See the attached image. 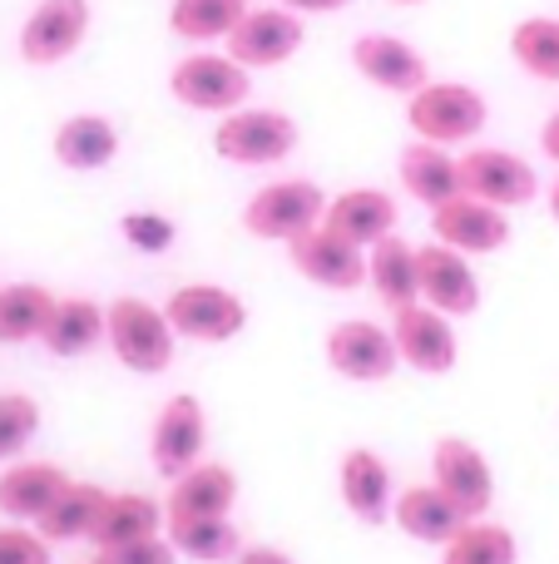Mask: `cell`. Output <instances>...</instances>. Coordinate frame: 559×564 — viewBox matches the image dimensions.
Segmentation results:
<instances>
[{
  "label": "cell",
  "instance_id": "cell-1",
  "mask_svg": "<svg viewBox=\"0 0 559 564\" xmlns=\"http://www.w3.org/2000/svg\"><path fill=\"white\" fill-rule=\"evenodd\" d=\"M406 124L426 144H475V134L491 124V105H485L481 89L461 85V79H431L426 89H416L406 99Z\"/></svg>",
  "mask_w": 559,
  "mask_h": 564
},
{
  "label": "cell",
  "instance_id": "cell-2",
  "mask_svg": "<svg viewBox=\"0 0 559 564\" xmlns=\"http://www.w3.org/2000/svg\"><path fill=\"white\" fill-rule=\"evenodd\" d=\"M109 351L119 357V367L139 371V377H158L174 367L178 332L168 327V312L154 307L149 297H114L109 302Z\"/></svg>",
  "mask_w": 559,
  "mask_h": 564
},
{
  "label": "cell",
  "instance_id": "cell-3",
  "mask_svg": "<svg viewBox=\"0 0 559 564\" xmlns=\"http://www.w3.org/2000/svg\"><path fill=\"white\" fill-rule=\"evenodd\" d=\"M327 204H332V194L322 184H313V178H277V184H263L243 204V228L253 238H263V243L287 248L307 228L322 224Z\"/></svg>",
  "mask_w": 559,
  "mask_h": 564
},
{
  "label": "cell",
  "instance_id": "cell-4",
  "mask_svg": "<svg viewBox=\"0 0 559 564\" xmlns=\"http://www.w3.org/2000/svg\"><path fill=\"white\" fill-rule=\"evenodd\" d=\"M253 69H243L233 55H213V50H194L168 69V95L194 115H233L253 95Z\"/></svg>",
  "mask_w": 559,
  "mask_h": 564
},
{
  "label": "cell",
  "instance_id": "cell-5",
  "mask_svg": "<svg viewBox=\"0 0 559 564\" xmlns=\"http://www.w3.org/2000/svg\"><path fill=\"white\" fill-rule=\"evenodd\" d=\"M293 149H297V119L283 115V109L243 105L233 115H223V124L213 129V154L238 169L283 164Z\"/></svg>",
  "mask_w": 559,
  "mask_h": 564
},
{
  "label": "cell",
  "instance_id": "cell-6",
  "mask_svg": "<svg viewBox=\"0 0 559 564\" xmlns=\"http://www.w3.org/2000/svg\"><path fill=\"white\" fill-rule=\"evenodd\" d=\"M164 312L178 337L204 341V347L233 341L248 327V302L233 288H223V282H184V288L168 292Z\"/></svg>",
  "mask_w": 559,
  "mask_h": 564
},
{
  "label": "cell",
  "instance_id": "cell-7",
  "mask_svg": "<svg viewBox=\"0 0 559 564\" xmlns=\"http://www.w3.org/2000/svg\"><path fill=\"white\" fill-rule=\"evenodd\" d=\"M461 194L481 198L495 208H525L540 194V174L530 159H520L515 149H495V144H475L461 154Z\"/></svg>",
  "mask_w": 559,
  "mask_h": 564
},
{
  "label": "cell",
  "instance_id": "cell-8",
  "mask_svg": "<svg viewBox=\"0 0 559 564\" xmlns=\"http://www.w3.org/2000/svg\"><path fill=\"white\" fill-rule=\"evenodd\" d=\"M327 367H332L342 381L376 387V381H386L396 367H402V351H396L392 327L352 317V322H337V327L327 332Z\"/></svg>",
  "mask_w": 559,
  "mask_h": 564
},
{
  "label": "cell",
  "instance_id": "cell-9",
  "mask_svg": "<svg viewBox=\"0 0 559 564\" xmlns=\"http://www.w3.org/2000/svg\"><path fill=\"white\" fill-rule=\"evenodd\" d=\"M431 486L446 490L471 520H485L495 506V470H491V460H485V451L465 436H436Z\"/></svg>",
  "mask_w": 559,
  "mask_h": 564
},
{
  "label": "cell",
  "instance_id": "cell-10",
  "mask_svg": "<svg viewBox=\"0 0 559 564\" xmlns=\"http://www.w3.org/2000/svg\"><path fill=\"white\" fill-rule=\"evenodd\" d=\"M392 337L402 351V367L421 371V377H451L456 361H461V341L446 312L412 302V307L392 312Z\"/></svg>",
  "mask_w": 559,
  "mask_h": 564
},
{
  "label": "cell",
  "instance_id": "cell-11",
  "mask_svg": "<svg viewBox=\"0 0 559 564\" xmlns=\"http://www.w3.org/2000/svg\"><path fill=\"white\" fill-rule=\"evenodd\" d=\"M89 20H95L89 0H40L25 15V25H20V59L35 69L69 59L85 45Z\"/></svg>",
  "mask_w": 559,
  "mask_h": 564
},
{
  "label": "cell",
  "instance_id": "cell-12",
  "mask_svg": "<svg viewBox=\"0 0 559 564\" xmlns=\"http://www.w3.org/2000/svg\"><path fill=\"white\" fill-rule=\"evenodd\" d=\"M303 40H307V25L297 10L263 6V10H248L223 45L243 69H277L303 50Z\"/></svg>",
  "mask_w": 559,
  "mask_h": 564
},
{
  "label": "cell",
  "instance_id": "cell-13",
  "mask_svg": "<svg viewBox=\"0 0 559 564\" xmlns=\"http://www.w3.org/2000/svg\"><path fill=\"white\" fill-rule=\"evenodd\" d=\"M204 446H208V416L198 406V397L178 391V397L164 401V411L154 416V431H149V460L164 480L184 476L188 466L204 460Z\"/></svg>",
  "mask_w": 559,
  "mask_h": 564
},
{
  "label": "cell",
  "instance_id": "cell-14",
  "mask_svg": "<svg viewBox=\"0 0 559 564\" xmlns=\"http://www.w3.org/2000/svg\"><path fill=\"white\" fill-rule=\"evenodd\" d=\"M352 65L366 85L386 89V95H402V99H412L416 89L431 85V65H426L421 50L402 35H386V30H366V35H357Z\"/></svg>",
  "mask_w": 559,
  "mask_h": 564
},
{
  "label": "cell",
  "instance_id": "cell-15",
  "mask_svg": "<svg viewBox=\"0 0 559 564\" xmlns=\"http://www.w3.org/2000/svg\"><path fill=\"white\" fill-rule=\"evenodd\" d=\"M431 234L436 243L456 248L465 258H491L511 243V214L495 204H481L471 194H456L451 204L431 208Z\"/></svg>",
  "mask_w": 559,
  "mask_h": 564
},
{
  "label": "cell",
  "instance_id": "cell-16",
  "mask_svg": "<svg viewBox=\"0 0 559 564\" xmlns=\"http://www.w3.org/2000/svg\"><path fill=\"white\" fill-rule=\"evenodd\" d=\"M287 263L313 282V288H327V292H352L366 282V253L357 243H347V238H337L327 224L293 238V243H287Z\"/></svg>",
  "mask_w": 559,
  "mask_h": 564
},
{
  "label": "cell",
  "instance_id": "cell-17",
  "mask_svg": "<svg viewBox=\"0 0 559 564\" xmlns=\"http://www.w3.org/2000/svg\"><path fill=\"white\" fill-rule=\"evenodd\" d=\"M337 496H342V506L352 520H362V525H386V520H392V506H396L392 500V466H386L372 446L342 451Z\"/></svg>",
  "mask_w": 559,
  "mask_h": 564
},
{
  "label": "cell",
  "instance_id": "cell-18",
  "mask_svg": "<svg viewBox=\"0 0 559 564\" xmlns=\"http://www.w3.org/2000/svg\"><path fill=\"white\" fill-rule=\"evenodd\" d=\"M421 302L446 317H471L481 307V278H475V258L456 253L446 243L421 248Z\"/></svg>",
  "mask_w": 559,
  "mask_h": 564
},
{
  "label": "cell",
  "instance_id": "cell-19",
  "mask_svg": "<svg viewBox=\"0 0 559 564\" xmlns=\"http://www.w3.org/2000/svg\"><path fill=\"white\" fill-rule=\"evenodd\" d=\"M327 228H332L337 238H347V243H357L366 253V248H376L382 238L396 234V198L386 194V188H342V194H332V204H327Z\"/></svg>",
  "mask_w": 559,
  "mask_h": 564
},
{
  "label": "cell",
  "instance_id": "cell-20",
  "mask_svg": "<svg viewBox=\"0 0 559 564\" xmlns=\"http://www.w3.org/2000/svg\"><path fill=\"white\" fill-rule=\"evenodd\" d=\"M392 520L416 545H451V540L471 525V516H465L446 490H436L431 480H426V486H406L392 506Z\"/></svg>",
  "mask_w": 559,
  "mask_h": 564
},
{
  "label": "cell",
  "instance_id": "cell-21",
  "mask_svg": "<svg viewBox=\"0 0 559 564\" xmlns=\"http://www.w3.org/2000/svg\"><path fill=\"white\" fill-rule=\"evenodd\" d=\"M69 480L75 476H69L65 466H55V460H10V466L0 470V516L35 525L59 500V490H65Z\"/></svg>",
  "mask_w": 559,
  "mask_h": 564
},
{
  "label": "cell",
  "instance_id": "cell-22",
  "mask_svg": "<svg viewBox=\"0 0 559 564\" xmlns=\"http://www.w3.org/2000/svg\"><path fill=\"white\" fill-rule=\"evenodd\" d=\"M396 174H402V188L426 208H441L461 194V154L441 144H426V139H412L396 159Z\"/></svg>",
  "mask_w": 559,
  "mask_h": 564
},
{
  "label": "cell",
  "instance_id": "cell-23",
  "mask_svg": "<svg viewBox=\"0 0 559 564\" xmlns=\"http://www.w3.org/2000/svg\"><path fill=\"white\" fill-rule=\"evenodd\" d=\"M366 288H372L392 312L421 302V248H412L402 234H392L376 248H366Z\"/></svg>",
  "mask_w": 559,
  "mask_h": 564
},
{
  "label": "cell",
  "instance_id": "cell-24",
  "mask_svg": "<svg viewBox=\"0 0 559 564\" xmlns=\"http://www.w3.org/2000/svg\"><path fill=\"white\" fill-rule=\"evenodd\" d=\"M238 506V476L223 460H198L184 476L168 480L164 510L168 516H233Z\"/></svg>",
  "mask_w": 559,
  "mask_h": 564
},
{
  "label": "cell",
  "instance_id": "cell-25",
  "mask_svg": "<svg viewBox=\"0 0 559 564\" xmlns=\"http://www.w3.org/2000/svg\"><path fill=\"white\" fill-rule=\"evenodd\" d=\"M164 525H168V510L158 506L154 496H144V490H119V496H109L89 545H95L99 555H109V550H124V545H139V540L164 535Z\"/></svg>",
  "mask_w": 559,
  "mask_h": 564
},
{
  "label": "cell",
  "instance_id": "cell-26",
  "mask_svg": "<svg viewBox=\"0 0 559 564\" xmlns=\"http://www.w3.org/2000/svg\"><path fill=\"white\" fill-rule=\"evenodd\" d=\"M119 154V129L105 115H69L55 129V159L69 174H99Z\"/></svg>",
  "mask_w": 559,
  "mask_h": 564
},
{
  "label": "cell",
  "instance_id": "cell-27",
  "mask_svg": "<svg viewBox=\"0 0 559 564\" xmlns=\"http://www.w3.org/2000/svg\"><path fill=\"white\" fill-rule=\"evenodd\" d=\"M109 506V490L95 486V480H69L59 490V500L35 520V530L50 540V545H75V540H95L99 516Z\"/></svg>",
  "mask_w": 559,
  "mask_h": 564
},
{
  "label": "cell",
  "instance_id": "cell-28",
  "mask_svg": "<svg viewBox=\"0 0 559 564\" xmlns=\"http://www.w3.org/2000/svg\"><path fill=\"white\" fill-rule=\"evenodd\" d=\"M105 332H109V312L95 297H59L45 332H40V347L50 357H85V351H95L105 341Z\"/></svg>",
  "mask_w": 559,
  "mask_h": 564
},
{
  "label": "cell",
  "instance_id": "cell-29",
  "mask_svg": "<svg viewBox=\"0 0 559 564\" xmlns=\"http://www.w3.org/2000/svg\"><path fill=\"white\" fill-rule=\"evenodd\" d=\"M164 535L178 550V560H198V564H233L238 550H243L228 516H168Z\"/></svg>",
  "mask_w": 559,
  "mask_h": 564
},
{
  "label": "cell",
  "instance_id": "cell-30",
  "mask_svg": "<svg viewBox=\"0 0 559 564\" xmlns=\"http://www.w3.org/2000/svg\"><path fill=\"white\" fill-rule=\"evenodd\" d=\"M55 302L59 297L45 288V282H6V288H0V347L40 341Z\"/></svg>",
  "mask_w": 559,
  "mask_h": 564
},
{
  "label": "cell",
  "instance_id": "cell-31",
  "mask_svg": "<svg viewBox=\"0 0 559 564\" xmlns=\"http://www.w3.org/2000/svg\"><path fill=\"white\" fill-rule=\"evenodd\" d=\"M253 10V0H174L168 6V30L188 45H213L238 30V20Z\"/></svg>",
  "mask_w": 559,
  "mask_h": 564
},
{
  "label": "cell",
  "instance_id": "cell-32",
  "mask_svg": "<svg viewBox=\"0 0 559 564\" xmlns=\"http://www.w3.org/2000/svg\"><path fill=\"white\" fill-rule=\"evenodd\" d=\"M511 59L540 85H559V15H525L511 30Z\"/></svg>",
  "mask_w": 559,
  "mask_h": 564
},
{
  "label": "cell",
  "instance_id": "cell-33",
  "mask_svg": "<svg viewBox=\"0 0 559 564\" xmlns=\"http://www.w3.org/2000/svg\"><path fill=\"white\" fill-rule=\"evenodd\" d=\"M441 564H520V545L515 530L495 520H471L451 545H441Z\"/></svg>",
  "mask_w": 559,
  "mask_h": 564
},
{
  "label": "cell",
  "instance_id": "cell-34",
  "mask_svg": "<svg viewBox=\"0 0 559 564\" xmlns=\"http://www.w3.org/2000/svg\"><path fill=\"white\" fill-rule=\"evenodd\" d=\"M40 431V401L25 391H0V460H20V451Z\"/></svg>",
  "mask_w": 559,
  "mask_h": 564
},
{
  "label": "cell",
  "instance_id": "cell-35",
  "mask_svg": "<svg viewBox=\"0 0 559 564\" xmlns=\"http://www.w3.org/2000/svg\"><path fill=\"white\" fill-rule=\"evenodd\" d=\"M119 234H124V243L134 248V253H168V248L178 243V224L168 214H154V208H134V214L119 218Z\"/></svg>",
  "mask_w": 559,
  "mask_h": 564
},
{
  "label": "cell",
  "instance_id": "cell-36",
  "mask_svg": "<svg viewBox=\"0 0 559 564\" xmlns=\"http://www.w3.org/2000/svg\"><path fill=\"white\" fill-rule=\"evenodd\" d=\"M50 540L30 525H0V564H50Z\"/></svg>",
  "mask_w": 559,
  "mask_h": 564
},
{
  "label": "cell",
  "instance_id": "cell-37",
  "mask_svg": "<svg viewBox=\"0 0 559 564\" xmlns=\"http://www.w3.org/2000/svg\"><path fill=\"white\" fill-rule=\"evenodd\" d=\"M105 560L109 564H178V550L168 545V535H154V540H139V545L109 550Z\"/></svg>",
  "mask_w": 559,
  "mask_h": 564
},
{
  "label": "cell",
  "instance_id": "cell-38",
  "mask_svg": "<svg viewBox=\"0 0 559 564\" xmlns=\"http://www.w3.org/2000/svg\"><path fill=\"white\" fill-rule=\"evenodd\" d=\"M233 564H297V560L287 555V550H277V545H243Z\"/></svg>",
  "mask_w": 559,
  "mask_h": 564
},
{
  "label": "cell",
  "instance_id": "cell-39",
  "mask_svg": "<svg viewBox=\"0 0 559 564\" xmlns=\"http://www.w3.org/2000/svg\"><path fill=\"white\" fill-rule=\"evenodd\" d=\"M277 6L297 10V15H337V10H347L352 0H277Z\"/></svg>",
  "mask_w": 559,
  "mask_h": 564
},
{
  "label": "cell",
  "instance_id": "cell-40",
  "mask_svg": "<svg viewBox=\"0 0 559 564\" xmlns=\"http://www.w3.org/2000/svg\"><path fill=\"white\" fill-rule=\"evenodd\" d=\"M540 154L550 159V164H559V109L540 124Z\"/></svg>",
  "mask_w": 559,
  "mask_h": 564
},
{
  "label": "cell",
  "instance_id": "cell-41",
  "mask_svg": "<svg viewBox=\"0 0 559 564\" xmlns=\"http://www.w3.org/2000/svg\"><path fill=\"white\" fill-rule=\"evenodd\" d=\"M550 218L559 224V178H555V188H550Z\"/></svg>",
  "mask_w": 559,
  "mask_h": 564
},
{
  "label": "cell",
  "instance_id": "cell-42",
  "mask_svg": "<svg viewBox=\"0 0 559 564\" xmlns=\"http://www.w3.org/2000/svg\"><path fill=\"white\" fill-rule=\"evenodd\" d=\"M392 6H426V0H392Z\"/></svg>",
  "mask_w": 559,
  "mask_h": 564
},
{
  "label": "cell",
  "instance_id": "cell-43",
  "mask_svg": "<svg viewBox=\"0 0 559 564\" xmlns=\"http://www.w3.org/2000/svg\"><path fill=\"white\" fill-rule=\"evenodd\" d=\"M89 564H109V560H105V555H95V560H89Z\"/></svg>",
  "mask_w": 559,
  "mask_h": 564
}]
</instances>
